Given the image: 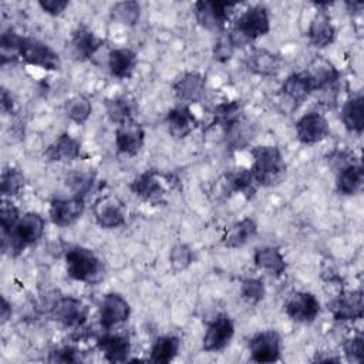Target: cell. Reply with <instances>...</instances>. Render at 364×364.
Returning <instances> with one entry per match:
<instances>
[{"label": "cell", "mask_w": 364, "mask_h": 364, "mask_svg": "<svg viewBox=\"0 0 364 364\" xmlns=\"http://www.w3.org/2000/svg\"><path fill=\"white\" fill-rule=\"evenodd\" d=\"M253 158L250 172L260 186H274L286 175V164L280 149L274 145H259L250 151Z\"/></svg>", "instance_id": "obj_1"}, {"label": "cell", "mask_w": 364, "mask_h": 364, "mask_svg": "<svg viewBox=\"0 0 364 364\" xmlns=\"http://www.w3.org/2000/svg\"><path fill=\"white\" fill-rule=\"evenodd\" d=\"M46 220L41 215L27 212L16 222L11 230L3 236V249L9 243L11 255H20L26 247L34 245L44 233Z\"/></svg>", "instance_id": "obj_2"}, {"label": "cell", "mask_w": 364, "mask_h": 364, "mask_svg": "<svg viewBox=\"0 0 364 364\" xmlns=\"http://www.w3.org/2000/svg\"><path fill=\"white\" fill-rule=\"evenodd\" d=\"M270 31V17L266 7L256 4L246 9L235 21L233 31L230 33L236 47L255 41Z\"/></svg>", "instance_id": "obj_3"}, {"label": "cell", "mask_w": 364, "mask_h": 364, "mask_svg": "<svg viewBox=\"0 0 364 364\" xmlns=\"http://www.w3.org/2000/svg\"><path fill=\"white\" fill-rule=\"evenodd\" d=\"M67 274L77 282H92L102 270L97 255L84 246H74L65 253Z\"/></svg>", "instance_id": "obj_4"}, {"label": "cell", "mask_w": 364, "mask_h": 364, "mask_svg": "<svg viewBox=\"0 0 364 364\" xmlns=\"http://www.w3.org/2000/svg\"><path fill=\"white\" fill-rule=\"evenodd\" d=\"M18 54L27 64L47 71H57L61 67L60 55L47 43L34 37H21Z\"/></svg>", "instance_id": "obj_5"}, {"label": "cell", "mask_w": 364, "mask_h": 364, "mask_svg": "<svg viewBox=\"0 0 364 364\" xmlns=\"http://www.w3.org/2000/svg\"><path fill=\"white\" fill-rule=\"evenodd\" d=\"M236 3L220 0H200L193 4L196 21L212 31H222L236 7Z\"/></svg>", "instance_id": "obj_6"}, {"label": "cell", "mask_w": 364, "mask_h": 364, "mask_svg": "<svg viewBox=\"0 0 364 364\" xmlns=\"http://www.w3.org/2000/svg\"><path fill=\"white\" fill-rule=\"evenodd\" d=\"M284 311L290 320L301 324H310L320 314V301L310 291H294L287 297Z\"/></svg>", "instance_id": "obj_7"}, {"label": "cell", "mask_w": 364, "mask_h": 364, "mask_svg": "<svg viewBox=\"0 0 364 364\" xmlns=\"http://www.w3.org/2000/svg\"><path fill=\"white\" fill-rule=\"evenodd\" d=\"M235 334V324L229 314L219 313L209 321L202 340V348L208 353L223 350Z\"/></svg>", "instance_id": "obj_8"}, {"label": "cell", "mask_w": 364, "mask_h": 364, "mask_svg": "<svg viewBox=\"0 0 364 364\" xmlns=\"http://www.w3.org/2000/svg\"><path fill=\"white\" fill-rule=\"evenodd\" d=\"M328 311L337 321H354L363 318L364 300L361 289L353 291H341L327 304Z\"/></svg>", "instance_id": "obj_9"}, {"label": "cell", "mask_w": 364, "mask_h": 364, "mask_svg": "<svg viewBox=\"0 0 364 364\" xmlns=\"http://www.w3.org/2000/svg\"><path fill=\"white\" fill-rule=\"evenodd\" d=\"M250 358L255 363H274L280 360L282 340L277 331L263 330L249 340Z\"/></svg>", "instance_id": "obj_10"}, {"label": "cell", "mask_w": 364, "mask_h": 364, "mask_svg": "<svg viewBox=\"0 0 364 364\" xmlns=\"http://www.w3.org/2000/svg\"><path fill=\"white\" fill-rule=\"evenodd\" d=\"M51 317L64 327H81L88 317V307L75 297H60L51 307Z\"/></svg>", "instance_id": "obj_11"}, {"label": "cell", "mask_w": 364, "mask_h": 364, "mask_svg": "<svg viewBox=\"0 0 364 364\" xmlns=\"http://www.w3.org/2000/svg\"><path fill=\"white\" fill-rule=\"evenodd\" d=\"M95 222L102 229H117L125 225V206L114 195H105L100 198L92 208Z\"/></svg>", "instance_id": "obj_12"}, {"label": "cell", "mask_w": 364, "mask_h": 364, "mask_svg": "<svg viewBox=\"0 0 364 364\" xmlns=\"http://www.w3.org/2000/svg\"><path fill=\"white\" fill-rule=\"evenodd\" d=\"M330 134V125L326 117L320 112L311 111L300 117L296 122L297 139L304 145H314L326 139Z\"/></svg>", "instance_id": "obj_13"}, {"label": "cell", "mask_w": 364, "mask_h": 364, "mask_svg": "<svg viewBox=\"0 0 364 364\" xmlns=\"http://www.w3.org/2000/svg\"><path fill=\"white\" fill-rule=\"evenodd\" d=\"M131 314L129 303L119 293H107L100 303V324L107 331L114 326L128 320Z\"/></svg>", "instance_id": "obj_14"}, {"label": "cell", "mask_w": 364, "mask_h": 364, "mask_svg": "<svg viewBox=\"0 0 364 364\" xmlns=\"http://www.w3.org/2000/svg\"><path fill=\"white\" fill-rule=\"evenodd\" d=\"M145 142V131L135 119L122 122L115 128V146L119 154L127 156L136 155Z\"/></svg>", "instance_id": "obj_15"}, {"label": "cell", "mask_w": 364, "mask_h": 364, "mask_svg": "<svg viewBox=\"0 0 364 364\" xmlns=\"http://www.w3.org/2000/svg\"><path fill=\"white\" fill-rule=\"evenodd\" d=\"M84 210H85L84 198H78V196H73L70 199L57 198L51 200L48 215L54 225L60 228H65L75 223L81 218Z\"/></svg>", "instance_id": "obj_16"}, {"label": "cell", "mask_w": 364, "mask_h": 364, "mask_svg": "<svg viewBox=\"0 0 364 364\" xmlns=\"http://www.w3.org/2000/svg\"><path fill=\"white\" fill-rule=\"evenodd\" d=\"M304 73L307 74L314 91H324L331 88L340 78V71L330 60L323 55H316L309 63Z\"/></svg>", "instance_id": "obj_17"}, {"label": "cell", "mask_w": 364, "mask_h": 364, "mask_svg": "<svg viewBox=\"0 0 364 364\" xmlns=\"http://www.w3.org/2000/svg\"><path fill=\"white\" fill-rule=\"evenodd\" d=\"M206 88V80L199 73H185L173 84L172 90L178 100L186 104H196L203 100Z\"/></svg>", "instance_id": "obj_18"}, {"label": "cell", "mask_w": 364, "mask_h": 364, "mask_svg": "<svg viewBox=\"0 0 364 364\" xmlns=\"http://www.w3.org/2000/svg\"><path fill=\"white\" fill-rule=\"evenodd\" d=\"M102 44H104V40L85 26L77 27L73 31L71 40H70L71 54L77 61L90 60L100 50Z\"/></svg>", "instance_id": "obj_19"}, {"label": "cell", "mask_w": 364, "mask_h": 364, "mask_svg": "<svg viewBox=\"0 0 364 364\" xmlns=\"http://www.w3.org/2000/svg\"><path fill=\"white\" fill-rule=\"evenodd\" d=\"M97 347L109 363H124L131 353V341L128 336L109 333V330L97 338Z\"/></svg>", "instance_id": "obj_20"}, {"label": "cell", "mask_w": 364, "mask_h": 364, "mask_svg": "<svg viewBox=\"0 0 364 364\" xmlns=\"http://www.w3.org/2000/svg\"><path fill=\"white\" fill-rule=\"evenodd\" d=\"M134 195L144 200L159 202L165 195L162 176L155 171H145L139 173L129 185Z\"/></svg>", "instance_id": "obj_21"}, {"label": "cell", "mask_w": 364, "mask_h": 364, "mask_svg": "<svg viewBox=\"0 0 364 364\" xmlns=\"http://www.w3.org/2000/svg\"><path fill=\"white\" fill-rule=\"evenodd\" d=\"M81 144L78 139L64 132L57 136L44 151V158L48 162L57 164H68L75 161L80 156Z\"/></svg>", "instance_id": "obj_22"}, {"label": "cell", "mask_w": 364, "mask_h": 364, "mask_svg": "<svg viewBox=\"0 0 364 364\" xmlns=\"http://www.w3.org/2000/svg\"><path fill=\"white\" fill-rule=\"evenodd\" d=\"M165 122L169 135L175 139L186 138L198 127V119L188 105H178L169 109Z\"/></svg>", "instance_id": "obj_23"}, {"label": "cell", "mask_w": 364, "mask_h": 364, "mask_svg": "<svg viewBox=\"0 0 364 364\" xmlns=\"http://www.w3.org/2000/svg\"><path fill=\"white\" fill-rule=\"evenodd\" d=\"M307 37L310 43L317 48H324L334 41L336 28L326 9H318L314 17L311 18L307 28Z\"/></svg>", "instance_id": "obj_24"}, {"label": "cell", "mask_w": 364, "mask_h": 364, "mask_svg": "<svg viewBox=\"0 0 364 364\" xmlns=\"http://www.w3.org/2000/svg\"><path fill=\"white\" fill-rule=\"evenodd\" d=\"M246 68L262 77L274 75L280 70V57L266 48H255L245 60Z\"/></svg>", "instance_id": "obj_25"}, {"label": "cell", "mask_w": 364, "mask_h": 364, "mask_svg": "<svg viewBox=\"0 0 364 364\" xmlns=\"http://www.w3.org/2000/svg\"><path fill=\"white\" fill-rule=\"evenodd\" d=\"M364 183V171L363 166L357 162H351L337 172L336 189L343 196L357 195Z\"/></svg>", "instance_id": "obj_26"}, {"label": "cell", "mask_w": 364, "mask_h": 364, "mask_svg": "<svg viewBox=\"0 0 364 364\" xmlns=\"http://www.w3.org/2000/svg\"><path fill=\"white\" fill-rule=\"evenodd\" d=\"M255 266L260 270H266L269 274L280 277L286 272V260L279 247L276 246H263L256 249L253 255Z\"/></svg>", "instance_id": "obj_27"}, {"label": "cell", "mask_w": 364, "mask_h": 364, "mask_svg": "<svg viewBox=\"0 0 364 364\" xmlns=\"http://www.w3.org/2000/svg\"><path fill=\"white\" fill-rule=\"evenodd\" d=\"M136 54L127 47L112 48L108 54V68L119 80H127L134 74L136 67Z\"/></svg>", "instance_id": "obj_28"}, {"label": "cell", "mask_w": 364, "mask_h": 364, "mask_svg": "<svg viewBox=\"0 0 364 364\" xmlns=\"http://www.w3.org/2000/svg\"><path fill=\"white\" fill-rule=\"evenodd\" d=\"M340 118L344 127L350 132L361 134L364 131V97L363 94H357L348 98L343 107Z\"/></svg>", "instance_id": "obj_29"}, {"label": "cell", "mask_w": 364, "mask_h": 364, "mask_svg": "<svg viewBox=\"0 0 364 364\" xmlns=\"http://www.w3.org/2000/svg\"><path fill=\"white\" fill-rule=\"evenodd\" d=\"M256 186L257 183L250 169H235L223 176V191L228 193H242L250 198L256 192Z\"/></svg>", "instance_id": "obj_30"}, {"label": "cell", "mask_w": 364, "mask_h": 364, "mask_svg": "<svg viewBox=\"0 0 364 364\" xmlns=\"http://www.w3.org/2000/svg\"><path fill=\"white\" fill-rule=\"evenodd\" d=\"M283 95L294 104H300L314 91L313 85L304 71L290 74L282 84Z\"/></svg>", "instance_id": "obj_31"}, {"label": "cell", "mask_w": 364, "mask_h": 364, "mask_svg": "<svg viewBox=\"0 0 364 364\" xmlns=\"http://www.w3.org/2000/svg\"><path fill=\"white\" fill-rule=\"evenodd\" d=\"M181 340L176 336L166 334L158 337L149 351V361L155 364L171 363L179 353Z\"/></svg>", "instance_id": "obj_32"}, {"label": "cell", "mask_w": 364, "mask_h": 364, "mask_svg": "<svg viewBox=\"0 0 364 364\" xmlns=\"http://www.w3.org/2000/svg\"><path fill=\"white\" fill-rule=\"evenodd\" d=\"M257 235V225L252 218H245L236 222L225 236V246L237 249L245 246Z\"/></svg>", "instance_id": "obj_33"}, {"label": "cell", "mask_w": 364, "mask_h": 364, "mask_svg": "<svg viewBox=\"0 0 364 364\" xmlns=\"http://www.w3.org/2000/svg\"><path fill=\"white\" fill-rule=\"evenodd\" d=\"M213 121L226 134L242 121V104L239 101H225L213 108Z\"/></svg>", "instance_id": "obj_34"}, {"label": "cell", "mask_w": 364, "mask_h": 364, "mask_svg": "<svg viewBox=\"0 0 364 364\" xmlns=\"http://www.w3.org/2000/svg\"><path fill=\"white\" fill-rule=\"evenodd\" d=\"M105 109H107L108 118L114 124L119 125L122 122L134 119L135 105H134V101L128 100L127 97H115L105 101Z\"/></svg>", "instance_id": "obj_35"}, {"label": "cell", "mask_w": 364, "mask_h": 364, "mask_svg": "<svg viewBox=\"0 0 364 364\" xmlns=\"http://www.w3.org/2000/svg\"><path fill=\"white\" fill-rule=\"evenodd\" d=\"M95 182V173L91 169H73L65 176V185L74 196L85 198Z\"/></svg>", "instance_id": "obj_36"}, {"label": "cell", "mask_w": 364, "mask_h": 364, "mask_svg": "<svg viewBox=\"0 0 364 364\" xmlns=\"http://www.w3.org/2000/svg\"><path fill=\"white\" fill-rule=\"evenodd\" d=\"M91 111L92 105L85 95H74L70 100H67L64 105V112L67 118L78 125L87 122V119L91 115Z\"/></svg>", "instance_id": "obj_37"}, {"label": "cell", "mask_w": 364, "mask_h": 364, "mask_svg": "<svg viewBox=\"0 0 364 364\" xmlns=\"http://www.w3.org/2000/svg\"><path fill=\"white\" fill-rule=\"evenodd\" d=\"M24 183H26V178H24V173L21 172V169H18L16 166H10L1 172L0 191H1L3 196L18 195L23 191Z\"/></svg>", "instance_id": "obj_38"}, {"label": "cell", "mask_w": 364, "mask_h": 364, "mask_svg": "<svg viewBox=\"0 0 364 364\" xmlns=\"http://www.w3.org/2000/svg\"><path fill=\"white\" fill-rule=\"evenodd\" d=\"M109 11L114 20L125 26H135L141 16V6L136 1H117Z\"/></svg>", "instance_id": "obj_39"}, {"label": "cell", "mask_w": 364, "mask_h": 364, "mask_svg": "<svg viewBox=\"0 0 364 364\" xmlns=\"http://www.w3.org/2000/svg\"><path fill=\"white\" fill-rule=\"evenodd\" d=\"M20 40L21 36H18L14 28H7L1 33L0 37V61L4 65L6 63L16 61L20 54H18V47H20Z\"/></svg>", "instance_id": "obj_40"}, {"label": "cell", "mask_w": 364, "mask_h": 364, "mask_svg": "<svg viewBox=\"0 0 364 364\" xmlns=\"http://www.w3.org/2000/svg\"><path fill=\"white\" fill-rule=\"evenodd\" d=\"M240 297L249 304H257L264 299V284L260 279L246 277L240 282Z\"/></svg>", "instance_id": "obj_41"}, {"label": "cell", "mask_w": 364, "mask_h": 364, "mask_svg": "<svg viewBox=\"0 0 364 364\" xmlns=\"http://www.w3.org/2000/svg\"><path fill=\"white\" fill-rule=\"evenodd\" d=\"M193 262V252L185 243L175 245L169 252V263L173 272H182L188 269Z\"/></svg>", "instance_id": "obj_42"}, {"label": "cell", "mask_w": 364, "mask_h": 364, "mask_svg": "<svg viewBox=\"0 0 364 364\" xmlns=\"http://www.w3.org/2000/svg\"><path fill=\"white\" fill-rule=\"evenodd\" d=\"M235 48H236V43H235L232 34L222 31L213 44V50H212L213 58L219 63H226L233 55Z\"/></svg>", "instance_id": "obj_43"}, {"label": "cell", "mask_w": 364, "mask_h": 364, "mask_svg": "<svg viewBox=\"0 0 364 364\" xmlns=\"http://www.w3.org/2000/svg\"><path fill=\"white\" fill-rule=\"evenodd\" d=\"M341 348L348 361L351 363L364 361V338L361 334L346 338L341 344Z\"/></svg>", "instance_id": "obj_44"}, {"label": "cell", "mask_w": 364, "mask_h": 364, "mask_svg": "<svg viewBox=\"0 0 364 364\" xmlns=\"http://www.w3.org/2000/svg\"><path fill=\"white\" fill-rule=\"evenodd\" d=\"M18 219H20L18 209L14 206V203L9 200H3L0 206V223H1L3 236H6L11 230V228L16 225Z\"/></svg>", "instance_id": "obj_45"}, {"label": "cell", "mask_w": 364, "mask_h": 364, "mask_svg": "<svg viewBox=\"0 0 364 364\" xmlns=\"http://www.w3.org/2000/svg\"><path fill=\"white\" fill-rule=\"evenodd\" d=\"M80 360V351L73 346H64L53 350L48 358L51 363H78Z\"/></svg>", "instance_id": "obj_46"}, {"label": "cell", "mask_w": 364, "mask_h": 364, "mask_svg": "<svg viewBox=\"0 0 364 364\" xmlns=\"http://www.w3.org/2000/svg\"><path fill=\"white\" fill-rule=\"evenodd\" d=\"M38 6L44 13L50 16H60L68 7V1L67 0H40Z\"/></svg>", "instance_id": "obj_47"}, {"label": "cell", "mask_w": 364, "mask_h": 364, "mask_svg": "<svg viewBox=\"0 0 364 364\" xmlns=\"http://www.w3.org/2000/svg\"><path fill=\"white\" fill-rule=\"evenodd\" d=\"M14 108V101H13V97L11 94L9 92V90L6 88H1V109L3 112H11Z\"/></svg>", "instance_id": "obj_48"}, {"label": "cell", "mask_w": 364, "mask_h": 364, "mask_svg": "<svg viewBox=\"0 0 364 364\" xmlns=\"http://www.w3.org/2000/svg\"><path fill=\"white\" fill-rule=\"evenodd\" d=\"M0 317H1V324H4L10 317H11V304L7 301V299L3 296L1 297V307H0Z\"/></svg>", "instance_id": "obj_49"}, {"label": "cell", "mask_w": 364, "mask_h": 364, "mask_svg": "<svg viewBox=\"0 0 364 364\" xmlns=\"http://www.w3.org/2000/svg\"><path fill=\"white\" fill-rule=\"evenodd\" d=\"M346 6H347V7H350V9H351V10H354V11H360V10L363 9V6H364V4H363V1H353V3H351V1H347V3H346Z\"/></svg>", "instance_id": "obj_50"}]
</instances>
